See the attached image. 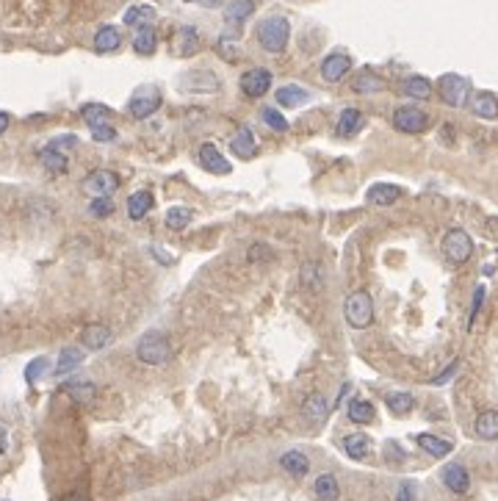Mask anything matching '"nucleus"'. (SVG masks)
Here are the masks:
<instances>
[{
    "label": "nucleus",
    "mask_w": 498,
    "mask_h": 501,
    "mask_svg": "<svg viewBox=\"0 0 498 501\" xmlns=\"http://www.w3.org/2000/svg\"><path fill=\"white\" fill-rule=\"evenodd\" d=\"M67 501H83L80 496H72V499H67Z\"/></svg>",
    "instance_id": "51"
},
{
    "label": "nucleus",
    "mask_w": 498,
    "mask_h": 501,
    "mask_svg": "<svg viewBox=\"0 0 498 501\" xmlns=\"http://www.w3.org/2000/svg\"><path fill=\"white\" fill-rule=\"evenodd\" d=\"M161 108V92L155 86H139L128 103V111L133 119H147Z\"/></svg>",
    "instance_id": "6"
},
{
    "label": "nucleus",
    "mask_w": 498,
    "mask_h": 501,
    "mask_svg": "<svg viewBox=\"0 0 498 501\" xmlns=\"http://www.w3.org/2000/svg\"><path fill=\"white\" fill-rule=\"evenodd\" d=\"M183 3H194V0H183Z\"/></svg>",
    "instance_id": "52"
},
{
    "label": "nucleus",
    "mask_w": 498,
    "mask_h": 501,
    "mask_svg": "<svg viewBox=\"0 0 498 501\" xmlns=\"http://www.w3.org/2000/svg\"><path fill=\"white\" fill-rule=\"evenodd\" d=\"M418 446L429 451L432 457H446L454 446L448 443V440H443V437H434V435H418Z\"/></svg>",
    "instance_id": "36"
},
{
    "label": "nucleus",
    "mask_w": 498,
    "mask_h": 501,
    "mask_svg": "<svg viewBox=\"0 0 498 501\" xmlns=\"http://www.w3.org/2000/svg\"><path fill=\"white\" fill-rule=\"evenodd\" d=\"M200 164H203L208 172H214V175H227V172H230L227 158L216 150L214 142H205L203 147H200Z\"/></svg>",
    "instance_id": "16"
},
{
    "label": "nucleus",
    "mask_w": 498,
    "mask_h": 501,
    "mask_svg": "<svg viewBox=\"0 0 498 501\" xmlns=\"http://www.w3.org/2000/svg\"><path fill=\"white\" fill-rule=\"evenodd\" d=\"M362 128V114L357 108H344L338 117V136H355Z\"/></svg>",
    "instance_id": "30"
},
{
    "label": "nucleus",
    "mask_w": 498,
    "mask_h": 501,
    "mask_svg": "<svg viewBox=\"0 0 498 501\" xmlns=\"http://www.w3.org/2000/svg\"><path fill=\"white\" fill-rule=\"evenodd\" d=\"M393 125L402 133H424L429 128V114L421 111L418 106H402L393 114Z\"/></svg>",
    "instance_id": "8"
},
{
    "label": "nucleus",
    "mask_w": 498,
    "mask_h": 501,
    "mask_svg": "<svg viewBox=\"0 0 498 501\" xmlns=\"http://www.w3.org/2000/svg\"><path fill=\"white\" fill-rule=\"evenodd\" d=\"M136 355L147 365H163L172 358V347L166 341V335L161 330H147L142 338H139V347H136Z\"/></svg>",
    "instance_id": "2"
},
{
    "label": "nucleus",
    "mask_w": 498,
    "mask_h": 501,
    "mask_svg": "<svg viewBox=\"0 0 498 501\" xmlns=\"http://www.w3.org/2000/svg\"><path fill=\"white\" fill-rule=\"evenodd\" d=\"M80 117L89 128H97V125H111V108L103 106V103H89L80 108Z\"/></svg>",
    "instance_id": "21"
},
{
    "label": "nucleus",
    "mask_w": 498,
    "mask_h": 501,
    "mask_svg": "<svg viewBox=\"0 0 498 501\" xmlns=\"http://www.w3.org/2000/svg\"><path fill=\"white\" fill-rule=\"evenodd\" d=\"M299 283H302V288H305V291H310V293L321 291V288H324L321 269H318L316 263H305V266L299 269Z\"/></svg>",
    "instance_id": "32"
},
{
    "label": "nucleus",
    "mask_w": 498,
    "mask_h": 501,
    "mask_svg": "<svg viewBox=\"0 0 498 501\" xmlns=\"http://www.w3.org/2000/svg\"><path fill=\"white\" fill-rule=\"evenodd\" d=\"M152 205H155V200H152L149 191H136V194L128 197V216H131L133 222H139V219H144V216L149 214Z\"/></svg>",
    "instance_id": "25"
},
{
    "label": "nucleus",
    "mask_w": 498,
    "mask_h": 501,
    "mask_svg": "<svg viewBox=\"0 0 498 501\" xmlns=\"http://www.w3.org/2000/svg\"><path fill=\"white\" fill-rule=\"evenodd\" d=\"M119 45H122V34H119V28H114V25H103V28L94 34V50H97V53H114Z\"/></svg>",
    "instance_id": "17"
},
{
    "label": "nucleus",
    "mask_w": 498,
    "mask_h": 501,
    "mask_svg": "<svg viewBox=\"0 0 498 501\" xmlns=\"http://www.w3.org/2000/svg\"><path fill=\"white\" fill-rule=\"evenodd\" d=\"M39 161H42V166H45L47 172H56V175L67 172V155H64L56 144H47V147L39 152Z\"/></svg>",
    "instance_id": "22"
},
{
    "label": "nucleus",
    "mask_w": 498,
    "mask_h": 501,
    "mask_svg": "<svg viewBox=\"0 0 498 501\" xmlns=\"http://www.w3.org/2000/svg\"><path fill=\"white\" fill-rule=\"evenodd\" d=\"M64 391L70 393L78 405H91V402H94V396H97V388H94L91 382H70Z\"/></svg>",
    "instance_id": "37"
},
{
    "label": "nucleus",
    "mask_w": 498,
    "mask_h": 501,
    "mask_svg": "<svg viewBox=\"0 0 498 501\" xmlns=\"http://www.w3.org/2000/svg\"><path fill=\"white\" fill-rule=\"evenodd\" d=\"M255 39L266 53H283L288 48V39H291V25L280 14H269V17H263L258 22Z\"/></svg>",
    "instance_id": "1"
},
{
    "label": "nucleus",
    "mask_w": 498,
    "mask_h": 501,
    "mask_svg": "<svg viewBox=\"0 0 498 501\" xmlns=\"http://www.w3.org/2000/svg\"><path fill=\"white\" fill-rule=\"evenodd\" d=\"M352 89L357 94H376V92L385 89V80L379 75H374V72H360L355 78V83H352Z\"/></svg>",
    "instance_id": "33"
},
{
    "label": "nucleus",
    "mask_w": 498,
    "mask_h": 501,
    "mask_svg": "<svg viewBox=\"0 0 498 501\" xmlns=\"http://www.w3.org/2000/svg\"><path fill=\"white\" fill-rule=\"evenodd\" d=\"M302 413H305V419H307L310 424H321V421L330 416L327 399H324L321 393H313V396H307V399H305V407H302Z\"/></svg>",
    "instance_id": "18"
},
{
    "label": "nucleus",
    "mask_w": 498,
    "mask_h": 501,
    "mask_svg": "<svg viewBox=\"0 0 498 501\" xmlns=\"http://www.w3.org/2000/svg\"><path fill=\"white\" fill-rule=\"evenodd\" d=\"M349 419L355 424H371L374 421V405L365 399H352L349 402Z\"/></svg>",
    "instance_id": "38"
},
{
    "label": "nucleus",
    "mask_w": 498,
    "mask_h": 501,
    "mask_svg": "<svg viewBox=\"0 0 498 501\" xmlns=\"http://www.w3.org/2000/svg\"><path fill=\"white\" fill-rule=\"evenodd\" d=\"M352 70V59L346 56V53H330L324 61H321V78L327 80V83H338V80H344L346 75Z\"/></svg>",
    "instance_id": "11"
},
{
    "label": "nucleus",
    "mask_w": 498,
    "mask_h": 501,
    "mask_svg": "<svg viewBox=\"0 0 498 501\" xmlns=\"http://www.w3.org/2000/svg\"><path fill=\"white\" fill-rule=\"evenodd\" d=\"M155 45H158V36H155L152 25H142V28L136 31V36H133V50H136L139 56H152V53H155Z\"/></svg>",
    "instance_id": "27"
},
{
    "label": "nucleus",
    "mask_w": 498,
    "mask_h": 501,
    "mask_svg": "<svg viewBox=\"0 0 498 501\" xmlns=\"http://www.w3.org/2000/svg\"><path fill=\"white\" fill-rule=\"evenodd\" d=\"M80 189H83L89 197H108L111 191L119 189V177H117V172H111V169H94V172H89V175L83 177Z\"/></svg>",
    "instance_id": "7"
},
{
    "label": "nucleus",
    "mask_w": 498,
    "mask_h": 501,
    "mask_svg": "<svg viewBox=\"0 0 498 501\" xmlns=\"http://www.w3.org/2000/svg\"><path fill=\"white\" fill-rule=\"evenodd\" d=\"M280 465H283L291 477H305L307 468H310L307 457H305L302 451H296V449H293V451H285L283 457H280Z\"/></svg>",
    "instance_id": "29"
},
{
    "label": "nucleus",
    "mask_w": 498,
    "mask_h": 501,
    "mask_svg": "<svg viewBox=\"0 0 498 501\" xmlns=\"http://www.w3.org/2000/svg\"><path fill=\"white\" fill-rule=\"evenodd\" d=\"M191 219H194V214H191V208H183V205H175V208H169L166 211V227L169 230H183V227H189L191 224Z\"/></svg>",
    "instance_id": "39"
},
{
    "label": "nucleus",
    "mask_w": 498,
    "mask_h": 501,
    "mask_svg": "<svg viewBox=\"0 0 498 501\" xmlns=\"http://www.w3.org/2000/svg\"><path fill=\"white\" fill-rule=\"evenodd\" d=\"M402 89H404V94L413 97V100H429V94H432V83H429L424 75H410Z\"/></svg>",
    "instance_id": "31"
},
{
    "label": "nucleus",
    "mask_w": 498,
    "mask_h": 501,
    "mask_svg": "<svg viewBox=\"0 0 498 501\" xmlns=\"http://www.w3.org/2000/svg\"><path fill=\"white\" fill-rule=\"evenodd\" d=\"M269 89H272V72L269 70L255 67V70L241 75V92H244L247 97H263Z\"/></svg>",
    "instance_id": "9"
},
{
    "label": "nucleus",
    "mask_w": 498,
    "mask_h": 501,
    "mask_svg": "<svg viewBox=\"0 0 498 501\" xmlns=\"http://www.w3.org/2000/svg\"><path fill=\"white\" fill-rule=\"evenodd\" d=\"M313 493H316V499H321V501H335L341 496L338 479H335L332 474H321V477L313 482Z\"/></svg>",
    "instance_id": "26"
},
{
    "label": "nucleus",
    "mask_w": 498,
    "mask_h": 501,
    "mask_svg": "<svg viewBox=\"0 0 498 501\" xmlns=\"http://www.w3.org/2000/svg\"><path fill=\"white\" fill-rule=\"evenodd\" d=\"M482 302H485V286H479L476 291H474V307H471V316H468V330L474 327V321H476V313H479Z\"/></svg>",
    "instance_id": "47"
},
{
    "label": "nucleus",
    "mask_w": 498,
    "mask_h": 501,
    "mask_svg": "<svg viewBox=\"0 0 498 501\" xmlns=\"http://www.w3.org/2000/svg\"><path fill=\"white\" fill-rule=\"evenodd\" d=\"M252 8H255L252 0H230L227 8H224V20H227L230 25H241V22L252 14Z\"/></svg>",
    "instance_id": "28"
},
{
    "label": "nucleus",
    "mask_w": 498,
    "mask_h": 501,
    "mask_svg": "<svg viewBox=\"0 0 498 501\" xmlns=\"http://www.w3.org/2000/svg\"><path fill=\"white\" fill-rule=\"evenodd\" d=\"M443 485H446L451 493H460V496H462V493L471 488V477H468L465 465H460V463L446 465V468H443Z\"/></svg>",
    "instance_id": "15"
},
{
    "label": "nucleus",
    "mask_w": 498,
    "mask_h": 501,
    "mask_svg": "<svg viewBox=\"0 0 498 501\" xmlns=\"http://www.w3.org/2000/svg\"><path fill=\"white\" fill-rule=\"evenodd\" d=\"M177 53L186 56V59L200 53V34H197V28H191V25L180 28V34H177Z\"/></svg>",
    "instance_id": "24"
},
{
    "label": "nucleus",
    "mask_w": 498,
    "mask_h": 501,
    "mask_svg": "<svg viewBox=\"0 0 498 501\" xmlns=\"http://www.w3.org/2000/svg\"><path fill=\"white\" fill-rule=\"evenodd\" d=\"M476 435L482 440H498V413L496 410H485L476 419Z\"/></svg>",
    "instance_id": "34"
},
{
    "label": "nucleus",
    "mask_w": 498,
    "mask_h": 501,
    "mask_svg": "<svg viewBox=\"0 0 498 501\" xmlns=\"http://www.w3.org/2000/svg\"><path fill=\"white\" fill-rule=\"evenodd\" d=\"M249 263H261V261H272V247H266V244H252L249 247Z\"/></svg>",
    "instance_id": "45"
},
{
    "label": "nucleus",
    "mask_w": 498,
    "mask_h": 501,
    "mask_svg": "<svg viewBox=\"0 0 498 501\" xmlns=\"http://www.w3.org/2000/svg\"><path fill=\"white\" fill-rule=\"evenodd\" d=\"M344 316L355 330H365L374 321V302L365 291H352L344 305Z\"/></svg>",
    "instance_id": "3"
},
{
    "label": "nucleus",
    "mask_w": 498,
    "mask_h": 501,
    "mask_svg": "<svg viewBox=\"0 0 498 501\" xmlns=\"http://www.w3.org/2000/svg\"><path fill=\"white\" fill-rule=\"evenodd\" d=\"M471 111L482 119H498V97L490 92H479L471 103Z\"/></svg>",
    "instance_id": "19"
},
{
    "label": "nucleus",
    "mask_w": 498,
    "mask_h": 501,
    "mask_svg": "<svg viewBox=\"0 0 498 501\" xmlns=\"http://www.w3.org/2000/svg\"><path fill=\"white\" fill-rule=\"evenodd\" d=\"M277 103L285 106V108H299V106H305L307 100H310V94H307V89H302V86H280L277 89Z\"/></svg>",
    "instance_id": "20"
},
{
    "label": "nucleus",
    "mask_w": 498,
    "mask_h": 501,
    "mask_svg": "<svg viewBox=\"0 0 498 501\" xmlns=\"http://www.w3.org/2000/svg\"><path fill=\"white\" fill-rule=\"evenodd\" d=\"M396 501H416V485H413V482H404V485L396 491Z\"/></svg>",
    "instance_id": "48"
},
{
    "label": "nucleus",
    "mask_w": 498,
    "mask_h": 501,
    "mask_svg": "<svg viewBox=\"0 0 498 501\" xmlns=\"http://www.w3.org/2000/svg\"><path fill=\"white\" fill-rule=\"evenodd\" d=\"M180 89H186V92H197V94L219 92V78H216L211 70H191L183 75Z\"/></svg>",
    "instance_id": "10"
},
{
    "label": "nucleus",
    "mask_w": 498,
    "mask_h": 501,
    "mask_svg": "<svg viewBox=\"0 0 498 501\" xmlns=\"http://www.w3.org/2000/svg\"><path fill=\"white\" fill-rule=\"evenodd\" d=\"M261 117H263V122H266L272 131H277V133H285V131H288V119H285L280 111H274V108H263Z\"/></svg>",
    "instance_id": "42"
},
{
    "label": "nucleus",
    "mask_w": 498,
    "mask_h": 501,
    "mask_svg": "<svg viewBox=\"0 0 498 501\" xmlns=\"http://www.w3.org/2000/svg\"><path fill=\"white\" fill-rule=\"evenodd\" d=\"M437 89H440V100H443L446 106L462 108V106L468 103V94H471V80L462 78V75H457V72H448V75L440 78Z\"/></svg>",
    "instance_id": "4"
},
{
    "label": "nucleus",
    "mask_w": 498,
    "mask_h": 501,
    "mask_svg": "<svg viewBox=\"0 0 498 501\" xmlns=\"http://www.w3.org/2000/svg\"><path fill=\"white\" fill-rule=\"evenodd\" d=\"M454 371H457V363H451V368H448V371H443V374H440V377H434V379H432V382H434V385H443V382H446V379H448V377H451V374H454Z\"/></svg>",
    "instance_id": "49"
},
{
    "label": "nucleus",
    "mask_w": 498,
    "mask_h": 501,
    "mask_svg": "<svg viewBox=\"0 0 498 501\" xmlns=\"http://www.w3.org/2000/svg\"><path fill=\"white\" fill-rule=\"evenodd\" d=\"M89 131H91L94 142H114L117 139V131L111 125H97V128H89Z\"/></svg>",
    "instance_id": "46"
},
{
    "label": "nucleus",
    "mask_w": 498,
    "mask_h": 501,
    "mask_svg": "<svg viewBox=\"0 0 498 501\" xmlns=\"http://www.w3.org/2000/svg\"><path fill=\"white\" fill-rule=\"evenodd\" d=\"M8 122H11V119H8V114H6V111H0V133H6Z\"/></svg>",
    "instance_id": "50"
},
{
    "label": "nucleus",
    "mask_w": 498,
    "mask_h": 501,
    "mask_svg": "<svg viewBox=\"0 0 498 501\" xmlns=\"http://www.w3.org/2000/svg\"><path fill=\"white\" fill-rule=\"evenodd\" d=\"M155 20V8L152 6H131L128 11H125V25H147V22H152Z\"/></svg>",
    "instance_id": "40"
},
{
    "label": "nucleus",
    "mask_w": 498,
    "mask_h": 501,
    "mask_svg": "<svg viewBox=\"0 0 498 501\" xmlns=\"http://www.w3.org/2000/svg\"><path fill=\"white\" fill-rule=\"evenodd\" d=\"M89 214L103 219V216H111L114 214V203L108 197H91V205H89Z\"/></svg>",
    "instance_id": "43"
},
{
    "label": "nucleus",
    "mask_w": 498,
    "mask_h": 501,
    "mask_svg": "<svg viewBox=\"0 0 498 501\" xmlns=\"http://www.w3.org/2000/svg\"><path fill=\"white\" fill-rule=\"evenodd\" d=\"M399 200H402V189L393 186V183H376V186H371L368 194H365V203H368V205H376V208H388V205H393V203H399Z\"/></svg>",
    "instance_id": "12"
},
{
    "label": "nucleus",
    "mask_w": 498,
    "mask_h": 501,
    "mask_svg": "<svg viewBox=\"0 0 498 501\" xmlns=\"http://www.w3.org/2000/svg\"><path fill=\"white\" fill-rule=\"evenodd\" d=\"M443 255H446L451 263H465V261L474 255V238H471L465 230H460V227L448 230V233L443 235Z\"/></svg>",
    "instance_id": "5"
},
{
    "label": "nucleus",
    "mask_w": 498,
    "mask_h": 501,
    "mask_svg": "<svg viewBox=\"0 0 498 501\" xmlns=\"http://www.w3.org/2000/svg\"><path fill=\"white\" fill-rule=\"evenodd\" d=\"M83 363V352L78 349V347H67V349H61V355H59V363H56V374L61 377V374H70L72 368H78Z\"/></svg>",
    "instance_id": "35"
},
{
    "label": "nucleus",
    "mask_w": 498,
    "mask_h": 501,
    "mask_svg": "<svg viewBox=\"0 0 498 501\" xmlns=\"http://www.w3.org/2000/svg\"><path fill=\"white\" fill-rule=\"evenodd\" d=\"M385 402H388L390 413H396V416H407V413L416 407V399H413L410 393H388Z\"/></svg>",
    "instance_id": "41"
},
{
    "label": "nucleus",
    "mask_w": 498,
    "mask_h": 501,
    "mask_svg": "<svg viewBox=\"0 0 498 501\" xmlns=\"http://www.w3.org/2000/svg\"><path fill=\"white\" fill-rule=\"evenodd\" d=\"M47 368H50V360H47V358H36L34 363H28V368H25V379L34 385V382H36V379H39V377L47 371Z\"/></svg>",
    "instance_id": "44"
},
{
    "label": "nucleus",
    "mask_w": 498,
    "mask_h": 501,
    "mask_svg": "<svg viewBox=\"0 0 498 501\" xmlns=\"http://www.w3.org/2000/svg\"><path fill=\"white\" fill-rule=\"evenodd\" d=\"M344 451H346L352 460H365L368 451H371V437L362 435V432L346 435V437H344Z\"/></svg>",
    "instance_id": "23"
},
{
    "label": "nucleus",
    "mask_w": 498,
    "mask_h": 501,
    "mask_svg": "<svg viewBox=\"0 0 498 501\" xmlns=\"http://www.w3.org/2000/svg\"><path fill=\"white\" fill-rule=\"evenodd\" d=\"M80 341H83L86 349L100 352V349H105V347L114 341V335H111V330H108L105 324H89V327H83Z\"/></svg>",
    "instance_id": "14"
},
{
    "label": "nucleus",
    "mask_w": 498,
    "mask_h": 501,
    "mask_svg": "<svg viewBox=\"0 0 498 501\" xmlns=\"http://www.w3.org/2000/svg\"><path fill=\"white\" fill-rule=\"evenodd\" d=\"M230 150L238 155V158H252L255 152H258V139H255V133H252V128L249 125H241L235 133H233V139H230Z\"/></svg>",
    "instance_id": "13"
}]
</instances>
